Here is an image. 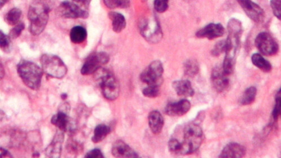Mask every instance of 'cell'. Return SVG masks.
<instances>
[{"mask_svg":"<svg viewBox=\"0 0 281 158\" xmlns=\"http://www.w3.org/2000/svg\"><path fill=\"white\" fill-rule=\"evenodd\" d=\"M271 6L275 17L281 21V0H271Z\"/></svg>","mask_w":281,"mask_h":158,"instance_id":"obj_38","label":"cell"},{"mask_svg":"<svg viewBox=\"0 0 281 158\" xmlns=\"http://www.w3.org/2000/svg\"><path fill=\"white\" fill-rule=\"evenodd\" d=\"M21 16V9L17 7L13 8L6 14L5 21L10 26H15L19 23Z\"/></svg>","mask_w":281,"mask_h":158,"instance_id":"obj_26","label":"cell"},{"mask_svg":"<svg viewBox=\"0 0 281 158\" xmlns=\"http://www.w3.org/2000/svg\"><path fill=\"white\" fill-rule=\"evenodd\" d=\"M95 74L104 97L110 101L115 100L119 94V85L113 74L106 69H99Z\"/></svg>","mask_w":281,"mask_h":158,"instance_id":"obj_4","label":"cell"},{"mask_svg":"<svg viewBox=\"0 0 281 158\" xmlns=\"http://www.w3.org/2000/svg\"><path fill=\"white\" fill-rule=\"evenodd\" d=\"M42 70L48 76L57 79L65 77L67 68L62 59L53 54H44L40 59Z\"/></svg>","mask_w":281,"mask_h":158,"instance_id":"obj_6","label":"cell"},{"mask_svg":"<svg viewBox=\"0 0 281 158\" xmlns=\"http://www.w3.org/2000/svg\"><path fill=\"white\" fill-rule=\"evenodd\" d=\"M111 129L109 126L105 124H99L96 126L94 136L92 138V141L94 143H98V142L103 141L108 134L110 133Z\"/></svg>","mask_w":281,"mask_h":158,"instance_id":"obj_25","label":"cell"},{"mask_svg":"<svg viewBox=\"0 0 281 158\" xmlns=\"http://www.w3.org/2000/svg\"><path fill=\"white\" fill-rule=\"evenodd\" d=\"M148 124L152 133L155 134H159L162 132L164 125L162 114L158 111L151 112L148 116Z\"/></svg>","mask_w":281,"mask_h":158,"instance_id":"obj_21","label":"cell"},{"mask_svg":"<svg viewBox=\"0 0 281 158\" xmlns=\"http://www.w3.org/2000/svg\"><path fill=\"white\" fill-rule=\"evenodd\" d=\"M244 13L253 21L256 23L262 22L265 18V12L258 4L251 0H237Z\"/></svg>","mask_w":281,"mask_h":158,"instance_id":"obj_12","label":"cell"},{"mask_svg":"<svg viewBox=\"0 0 281 158\" xmlns=\"http://www.w3.org/2000/svg\"><path fill=\"white\" fill-rule=\"evenodd\" d=\"M273 118L275 120L281 116V88L276 94V105L272 114Z\"/></svg>","mask_w":281,"mask_h":158,"instance_id":"obj_34","label":"cell"},{"mask_svg":"<svg viewBox=\"0 0 281 158\" xmlns=\"http://www.w3.org/2000/svg\"><path fill=\"white\" fill-rule=\"evenodd\" d=\"M191 108L189 101L187 100L168 104L165 108V113L170 117H182L186 114Z\"/></svg>","mask_w":281,"mask_h":158,"instance_id":"obj_16","label":"cell"},{"mask_svg":"<svg viewBox=\"0 0 281 158\" xmlns=\"http://www.w3.org/2000/svg\"><path fill=\"white\" fill-rule=\"evenodd\" d=\"M257 89L254 86L249 87L242 95L240 98V104L243 105H247L252 104L255 101L256 96Z\"/></svg>","mask_w":281,"mask_h":158,"instance_id":"obj_28","label":"cell"},{"mask_svg":"<svg viewBox=\"0 0 281 158\" xmlns=\"http://www.w3.org/2000/svg\"><path fill=\"white\" fill-rule=\"evenodd\" d=\"M1 157H12L11 154L7 151V150L1 148Z\"/></svg>","mask_w":281,"mask_h":158,"instance_id":"obj_41","label":"cell"},{"mask_svg":"<svg viewBox=\"0 0 281 158\" xmlns=\"http://www.w3.org/2000/svg\"><path fill=\"white\" fill-rule=\"evenodd\" d=\"M67 98V95L66 93H63L61 95V98L62 100H65Z\"/></svg>","mask_w":281,"mask_h":158,"instance_id":"obj_44","label":"cell"},{"mask_svg":"<svg viewBox=\"0 0 281 158\" xmlns=\"http://www.w3.org/2000/svg\"><path fill=\"white\" fill-rule=\"evenodd\" d=\"M110 57L105 52L92 54L86 59L81 70L83 75H90L96 72L101 66L109 62Z\"/></svg>","mask_w":281,"mask_h":158,"instance_id":"obj_9","label":"cell"},{"mask_svg":"<svg viewBox=\"0 0 281 158\" xmlns=\"http://www.w3.org/2000/svg\"><path fill=\"white\" fill-rule=\"evenodd\" d=\"M71 41L76 44L82 43L87 38V31L82 26H75L71 29L70 34Z\"/></svg>","mask_w":281,"mask_h":158,"instance_id":"obj_23","label":"cell"},{"mask_svg":"<svg viewBox=\"0 0 281 158\" xmlns=\"http://www.w3.org/2000/svg\"><path fill=\"white\" fill-rule=\"evenodd\" d=\"M64 138L65 136H64L63 132L59 129L55 133L50 144L46 150V156L47 157L51 158L61 157Z\"/></svg>","mask_w":281,"mask_h":158,"instance_id":"obj_15","label":"cell"},{"mask_svg":"<svg viewBox=\"0 0 281 158\" xmlns=\"http://www.w3.org/2000/svg\"><path fill=\"white\" fill-rule=\"evenodd\" d=\"M72 121L67 113L59 112L52 117L51 122L63 132L71 131L74 129Z\"/></svg>","mask_w":281,"mask_h":158,"instance_id":"obj_18","label":"cell"},{"mask_svg":"<svg viewBox=\"0 0 281 158\" xmlns=\"http://www.w3.org/2000/svg\"><path fill=\"white\" fill-rule=\"evenodd\" d=\"M184 72L187 76L194 77L199 72V68L197 61L194 59H188L184 63Z\"/></svg>","mask_w":281,"mask_h":158,"instance_id":"obj_27","label":"cell"},{"mask_svg":"<svg viewBox=\"0 0 281 158\" xmlns=\"http://www.w3.org/2000/svg\"><path fill=\"white\" fill-rule=\"evenodd\" d=\"M49 0H33L29 12L28 19L30 21V31L32 35L38 36L45 30L51 11Z\"/></svg>","mask_w":281,"mask_h":158,"instance_id":"obj_2","label":"cell"},{"mask_svg":"<svg viewBox=\"0 0 281 158\" xmlns=\"http://www.w3.org/2000/svg\"><path fill=\"white\" fill-rule=\"evenodd\" d=\"M163 72L162 62L158 60L154 61L140 74V80L147 85L160 86L163 82Z\"/></svg>","mask_w":281,"mask_h":158,"instance_id":"obj_8","label":"cell"},{"mask_svg":"<svg viewBox=\"0 0 281 158\" xmlns=\"http://www.w3.org/2000/svg\"><path fill=\"white\" fill-rule=\"evenodd\" d=\"M255 45L263 55L271 56L279 51V45L272 36L266 32L260 33L255 39Z\"/></svg>","mask_w":281,"mask_h":158,"instance_id":"obj_10","label":"cell"},{"mask_svg":"<svg viewBox=\"0 0 281 158\" xmlns=\"http://www.w3.org/2000/svg\"><path fill=\"white\" fill-rule=\"evenodd\" d=\"M172 86L179 96L190 97L194 94L191 82L187 80L175 81L172 84Z\"/></svg>","mask_w":281,"mask_h":158,"instance_id":"obj_20","label":"cell"},{"mask_svg":"<svg viewBox=\"0 0 281 158\" xmlns=\"http://www.w3.org/2000/svg\"><path fill=\"white\" fill-rule=\"evenodd\" d=\"M187 1H191V0H187Z\"/></svg>","mask_w":281,"mask_h":158,"instance_id":"obj_45","label":"cell"},{"mask_svg":"<svg viewBox=\"0 0 281 158\" xmlns=\"http://www.w3.org/2000/svg\"><path fill=\"white\" fill-rule=\"evenodd\" d=\"M159 93V86L156 85H147L146 88L142 91V93L144 96L151 98L158 97Z\"/></svg>","mask_w":281,"mask_h":158,"instance_id":"obj_32","label":"cell"},{"mask_svg":"<svg viewBox=\"0 0 281 158\" xmlns=\"http://www.w3.org/2000/svg\"><path fill=\"white\" fill-rule=\"evenodd\" d=\"M168 148L172 153L176 154V155H183L182 142L175 138L168 142Z\"/></svg>","mask_w":281,"mask_h":158,"instance_id":"obj_31","label":"cell"},{"mask_svg":"<svg viewBox=\"0 0 281 158\" xmlns=\"http://www.w3.org/2000/svg\"><path fill=\"white\" fill-rule=\"evenodd\" d=\"M228 37L226 40V57L223 68L228 75L234 72L236 54L240 46V38L242 33L241 22L234 18L231 19L228 25Z\"/></svg>","mask_w":281,"mask_h":158,"instance_id":"obj_1","label":"cell"},{"mask_svg":"<svg viewBox=\"0 0 281 158\" xmlns=\"http://www.w3.org/2000/svg\"><path fill=\"white\" fill-rule=\"evenodd\" d=\"M11 39L9 36L4 34L1 31L0 33V45L1 49L5 53L10 52L11 49Z\"/></svg>","mask_w":281,"mask_h":158,"instance_id":"obj_30","label":"cell"},{"mask_svg":"<svg viewBox=\"0 0 281 158\" xmlns=\"http://www.w3.org/2000/svg\"><path fill=\"white\" fill-rule=\"evenodd\" d=\"M72 1L78 3L80 5L88 7L90 6L92 0H72Z\"/></svg>","mask_w":281,"mask_h":158,"instance_id":"obj_40","label":"cell"},{"mask_svg":"<svg viewBox=\"0 0 281 158\" xmlns=\"http://www.w3.org/2000/svg\"><path fill=\"white\" fill-rule=\"evenodd\" d=\"M5 71L3 70V67L1 63V79L4 76V74H5Z\"/></svg>","mask_w":281,"mask_h":158,"instance_id":"obj_42","label":"cell"},{"mask_svg":"<svg viewBox=\"0 0 281 158\" xmlns=\"http://www.w3.org/2000/svg\"><path fill=\"white\" fill-rule=\"evenodd\" d=\"M19 76L31 89L38 90L41 86L43 70L35 63L21 61L17 66Z\"/></svg>","mask_w":281,"mask_h":158,"instance_id":"obj_3","label":"cell"},{"mask_svg":"<svg viewBox=\"0 0 281 158\" xmlns=\"http://www.w3.org/2000/svg\"><path fill=\"white\" fill-rule=\"evenodd\" d=\"M245 154L246 148L244 146L236 143H231L224 148L220 157L239 158L244 157Z\"/></svg>","mask_w":281,"mask_h":158,"instance_id":"obj_19","label":"cell"},{"mask_svg":"<svg viewBox=\"0 0 281 158\" xmlns=\"http://www.w3.org/2000/svg\"><path fill=\"white\" fill-rule=\"evenodd\" d=\"M229 75L225 73L223 68L216 67L213 70L211 75V80L213 86L217 92H223L226 90L230 85Z\"/></svg>","mask_w":281,"mask_h":158,"instance_id":"obj_13","label":"cell"},{"mask_svg":"<svg viewBox=\"0 0 281 158\" xmlns=\"http://www.w3.org/2000/svg\"><path fill=\"white\" fill-rule=\"evenodd\" d=\"M226 41L221 40L216 43L214 48L212 50L211 53L215 57L219 56L226 51Z\"/></svg>","mask_w":281,"mask_h":158,"instance_id":"obj_35","label":"cell"},{"mask_svg":"<svg viewBox=\"0 0 281 158\" xmlns=\"http://www.w3.org/2000/svg\"><path fill=\"white\" fill-rule=\"evenodd\" d=\"M25 25L22 22H19L17 25H15L13 29H12L9 34V37L11 40L18 38L25 30Z\"/></svg>","mask_w":281,"mask_h":158,"instance_id":"obj_37","label":"cell"},{"mask_svg":"<svg viewBox=\"0 0 281 158\" xmlns=\"http://www.w3.org/2000/svg\"><path fill=\"white\" fill-rule=\"evenodd\" d=\"M9 0H1V7H2Z\"/></svg>","mask_w":281,"mask_h":158,"instance_id":"obj_43","label":"cell"},{"mask_svg":"<svg viewBox=\"0 0 281 158\" xmlns=\"http://www.w3.org/2000/svg\"><path fill=\"white\" fill-rule=\"evenodd\" d=\"M203 141V130L196 124L187 125L184 130V141L182 142L183 155L193 153Z\"/></svg>","mask_w":281,"mask_h":158,"instance_id":"obj_5","label":"cell"},{"mask_svg":"<svg viewBox=\"0 0 281 158\" xmlns=\"http://www.w3.org/2000/svg\"><path fill=\"white\" fill-rule=\"evenodd\" d=\"M251 60L253 64L265 73H268L272 70L271 63L265 59L262 55L255 53L252 55Z\"/></svg>","mask_w":281,"mask_h":158,"instance_id":"obj_24","label":"cell"},{"mask_svg":"<svg viewBox=\"0 0 281 158\" xmlns=\"http://www.w3.org/2000/svg\"><path fill=\"white\" fill-rule=\"evenodd\" d=\"M67 150L69 153L72 154H77L82 152L83 149L82 145L80 144L79 142L74 140H69L67 144Z\"/></svg>","mask_w":281,"mask_h":158,"instance_id":"obj_33","label":"cell"},{"mask_svg":"<svg viewBox=\"0 0 281 158\" xmlns=\"http://www.w3.org/2000/svg\"><path fill=\"white\" fill-rule=\"evenodd\" d=\"M112 156L116 158H136L138 154L132 150L125 142L118 140L112 146Z\"/></svg>","mask_w":281,"mask_h":158,"instance_id":"obj_17","label":"cell"},{"mask_svg":"<svg viewBox=\"0 0 281 158\" xmlns=\"http://www.w3.org/2000/svg\"><path fill=\"white\" fill-rule=\"evenodd\" d=\"M104 3L110 9L123 8L126 9L130 6V0H103Z\"/></svg>","mask_w":281,"mask_h":158,"instance_id":"obj_29","label":"cell"},{"mask_svg":"<svg viewBox=\"0 0 281 158\" xmlns=\"http://www.w3.org/2000/svg\"><path fill=\"white\" fill-rule=\"evenodd\" d=\"M139 28L140 35L146 41L155 44L161 41L163 38L162 30L158 20L155 17L140 19Z\"/></svg>","mask_w":281,"mask_h":158,"instance_id":"obj_7","label":"cell"},{"mask_svg":"<svg viewBox=\"0 0 281 158\" xmlns=\"http://www.w3.org/2000/svg\"><path fill=\"white\" fill-rule=\"evenodd\" d=\"M169 6V0H155L154 6L155 10L159 13H164Z\"/></svg>","mask_w":281,"mask_h":158,"instance_id":"obj_36","label":"cell"},{"mask_svg":"<svg viewBox=\"0 0 281 158\" xmlns=\"http://www.w3.org/2000/svg\"><path fill=\"white\" fill-rule=\"evenodd\" d=\"M108 17L111 20L112 29L115 33H121L125 29L127 23L123 15L117 12L111 11L108 13Z\"/></svg>","mask_w":281,"mask_h":158,"instance_id":"obj_22","label":"cell"},{"mask_svg":"<svg viewBox=\"0 0 281 158\" xmlns=\"http://www.w3.org/2000/svg\"><path fill=\"white\" fill-rule=\"evenodd\" d=\"M225 29L222 24L210 23L199 30L196 36L200 39L214 40L223 37Z\"/></svg>","mask_w":281,"mask_h":158,"instance_id":"obj_14","label":"cell"},{"mask_svg":"<svg viewBox=\"0 0 281 158\" xmlns=\"http://www.w3.org/2000/svg\"><path fill=\"white\" fill-rule=\"evenodd\" d=\"M58 12L62 17L66 19H87L89 17L87 11L69 1H65L60 4Z\"/></svg>","mask_w":281,"mask_h":158,"instance_id":"obj_11","label":"cell"},{"mask_svg":"<svg viewBox=\"0 0 281 158\" xmlns=\"http://www.w3.org/2000/svg\"><path fill=\"white\" fill-rule=\"evenodd\" d=\"M85 158H104V156L101 150L98 149H95L87 153Z\"/></svg>","mask_w":281,"mask_h":158,"instance_id":"obj_39","label":"cell"}]
</instances>
